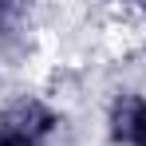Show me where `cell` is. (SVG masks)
I'll use <instances>...</instances> for the list:
<instances>
[{
    "label": "cell",
    "instance_id": "obj_1",
    "mask_svg": "<svg viewBox=\"0 0 146 146\" xmlns=\"http://www.w3.org/2000/svg\"><path fill=\"white\" fill-rule=\"evenodd\" d=\"M67 119L40 95H16L0 107V146H59Z\"/></svg>",
    "mask_w": 146,
    "mask_h": 146
},
{
    "label": "cell",
    "instance_id": "obj_2",
    "mask_svg": "<svg viewBox=\"0 0 146 146\" xmlns=\"http://www.w3.org/2000/svg\"><path fill=\"white\" fill-rule=\"evenodd\" d=\"M107 138L111 146H146V95L122 87L107 103Z\"/></svg>",
    "mask_w": 146,
    "mask_h": 146
}]
</instances>
